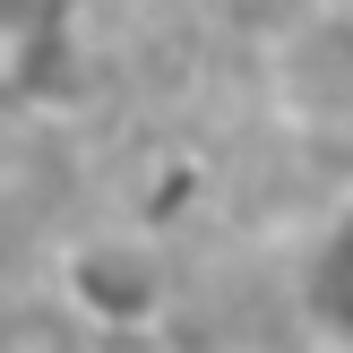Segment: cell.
<instances>
[{
    "label": "cell",
    "instance_id": "7a4b0ae2",
    "mask_svg": "<svg viewBox=\"0 0 353 353\" xmlns=\"http://www.w3.org/2000/svg\"><path fill=\"white\" fill-rule=\"evenodd\" d=\"M69 302H78L86 319H103V327H138L164 302V259H155L147 241L95 233V241L69 250Z\"/></svg>",
    "mask_w": 353,
    "mask_h": 353
},
{
    "label": "cell",
    "instance_id": "6da1fadb",
    "mask_svg": "<svg viewBox=\"0 0 353 353\" xmlns=\"http://www.w3.org/2000/svg\"><path fill=\"white\" fill-rule=\"evenodd\" d=\"M268 103L302 138H353V0H319L276 34Z\"/></svg>",
    "mask_w": 353,
    "mask_h": 353
}]
</instances>
